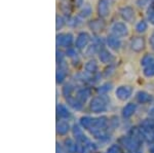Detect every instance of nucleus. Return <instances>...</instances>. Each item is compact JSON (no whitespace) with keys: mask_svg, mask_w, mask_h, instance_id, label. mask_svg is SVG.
Wrapping results in <instances>:
<instances>
[{"mask_svg":"<svg viewBox=\"0 0 154 153\" xmlns=\"http://www.w3.org/2000/svg\"><path fill=\"white\" fill-rule=\"evenodd\" d=\"M65 56H66V54H64L62 50H57V57H56V59H57V65H59V64H61V63H63V62H65Z\"/></svg>","mask_w":154,"mask_h":153,"instance_id":"f704fd0d","label":"nucleus"},{"mask_svg":"<svg viewBox=\"0 0 154 153\" xmlns=\"http://www.w3.org/2000/svg\"><path fill=\"white\" fill-rule=\"evenodd\" d=\"M79 124L85 130L91 133L96 140L100 142H107L110 140V118L107 116H82L79 119Z\"/></svg>","mask_w":154,"mask_h":153,"instance_id":"f257e3e1","label":"nucleus"},{"mask_svg":"<svg viewBox=\"0 0 154 153\" xmlns=\"http://www.w3.org/2000/svg\"><path fill=\"white\" fill-rule=\"evenodd\" d=\"M147 14H154V2H152V3H150V5H149L148 9H147Z\"/></svg>","mask_w":154,"mask_h":153,"instance_id":"a19ab883","label":"nucleus"},{"mask_svg":"<svg viewBox=\"0 0 154 153\" xmlns=\"http://www.w3.org/2000/svg\"><path fill=\"white\" fill-rule=\"evenodd\" d=\"M106 153H123L122 149L120 148V146L117 144H113L110 147L107 148Z\"/></svg>","mask_w":154,"mask_h":153,"instance_id":"473e14b6","label":"nucleus"},{"mask_svg":"<svg viewBox=\"0 0 154 153\" xmlns=\"http://www.w3.org/2000/svg\"><path fill=\"white\" fill-rule=\"evenodd\" d=\"M64 144H65L66 150L69 153H77L79 151V144L74 141L73 139H71V138H66L65 141H64Z\"/></svg>","mask_w":154,"mask_h":153,"instance_id":"412c9836","label":"nucleus"},{"mask_svg":"<svg viewBox=\"0 0 154 153\" xmlns=\"http://www.w3.org/2000/svg\"><path fill=\"white\" fill-rule=\"evenodd\" d=\"M74 90H75V87H74V85L72 83H67L62 88V93H63V96L65 98L71 97L74 93Z\"/></svg>","mask_w":154,"mask_h":153,"instance_id":"cd10ccee","label":"nucleus"},{"mask_svg":"<svg viewBox=\"0 0 154 153\" xmlns=\"http://www.w3.org/2000/svg\"><path fill=\"white\" fill-rule=\"evenodd\" d=\"M134 93V88L133 86L125 84V85H120L116 88L115 90V97L118 99L119 101H122V102H125L126 100H128L131 95Z\"/></svg>","mask_w":154,"mask_h":153,"instance_id":"39448f33","label":"nucleus"},{"mask_svg":"<svg viewBox=\"0 0 154 153\" xmlns=\"http://www.w3.org/2000/svg\"><path fill=\"white\" fill-rule=\"evenodd\" d=\"M136 101L139 104H149L152 101V96L145 90H139L136 93Z\"/></svg>","mask_w":154,"mask_h":153,"instance_id":"f3484780","label":"nucleus"},{"mask_svg":"<svg viewBox=\"0 0 154 153\" xmlns=\"http://www.w3.org/2000/svg\"><path fill=\"white\" fill-rule=\"evenodd\" d=\"M66 101H67V103H68V105L76 111H79L83 108V103L81 102V101H79L76 97L71 96V97L66 98Z\"/></svg>","mask_w":154,"mask_h":153,"instance_id":"5701e85b","label":"nucleus"},{"mask_svg":"<svg viewBox=\"0 0 154 153\" xmlns=\"http://www.w3.org/2000/svg\"><path fill=\"white\" fill-rule=\"evenodd\" d=\"M118 143L120 145H122L128 151H139L141 148V144H142V142L131 137V136H122V137H120L118 139Z\"/></svg>","mask_w":154,"mask_h":153,"instance_id":"7ed1b4c3","label":"nucleus"},{"mask_svg":"<svg viewBox=\"0 0 154 153\" xmlns=\"http://www.w3.org/2000/svg\"><path fill=\"white\" fill-rule=\"evenodd\" d=\"M151 65H154V54H146L141 59V66L144 68Z\"/></svg>","mask_w":154,"mask_h":153,"instance_id":"b1692460","label":"nucleus"},{"mask_svg":"<svg viewBox=\"0 0 154 153\" xmlns=\"http://www.w3.org/2000/svg\"><path fill=\"white\" fill-rule=\"evenodd\" d=\"M152 1V0H137L136 1V4L137 5H138L139 7H146L148 5L149 3H150V2Z\"/></svg>","mask_w":154,"mask_h":153,"instance_id":"e433bc0d","label":"nucleus"},{"mask_svg":"<svg viewBox=\"0 0 154 153\" xmlns=\"http://www.w3.org/2000/svg\"><path fill=\"white\" fill-rule=\"evenodd\" d=\"M91 90L89 87H81L76 93V98L79 101H81L82 103H85L91 98Z\"/></svg>","mask_w":154,"mask_h":153,"instance_id":"6ab92c4d","label":"nucleus"},{"mask_svg":"<svg viewBox=\"0 0 154 153\" xmlns=\"http://www.w3.org/2000/svg\"><path fill=\"white\" fill-rule=\"evenodd\" d=\"M140 127L146 130H154V119L151 117L144 119L140 124Z\"/></svg>","mask_w":154,"mask_h":153,"instance_id":"bb28decb","label":"nucleus"},{"mask_svg":"<svg viewBox=\"0 0 154 153\" xmlns=\"http://www.w3.org/2000/svg\"><path fill=\"white\" fill-rule=\"evenodd\" d=\"M114 3V0H99L97 11L101 19H105L110 14V8Z\"/></svg>","mask_w":154,"mask_h":153,"instance_id":"0eeeda50","label":"nucleus"},{"mask_svg":"<svg viewBox=\"0 0 154 153\" xmlns=\"http://www.w3.org/2000/svg\"><path fill=\"white\" fill-rule=\"evenodd\" d=\"M98 57H99V60H100L101 63L109 64V65H110V64H112L113 61L115 60L114 56L105 47H103L100 51H99V53H98Z\"/></svg>","mask_w":154,"mask_h":153,"instance_id":"4468645a","label":"nucleus"},{"mask_svg":"<svg viewBox=\"0 0 154 153\" xmlns=\"http://www.w3.org/2000/svg\"><path fill=\"white\" fill-rule=\"evenodd\" d=\"M73 40H74V37L70 32H68V33H59L56 38L57 46L69 48L71 47Z\"/></svg>","mask_w":154,"mask_h":153,"instance_id":"6e6552de","label":"nucleus"},{"mask_svg":"<svg viewBox=\"0 0 154 153\" xmlns=\"http://www.w3.org/2000/svg\"><path fill=\"white\" fill-rule=\"evenodd\" d=\"M128 153H142L140 151V150H139V151H128Z\"/></svg>","mask_w":154,"mask_h":153,"instance_id":"c03bdc74","label":"nucleus"},{"mask_svg":"<svg viewBox=\"0 0 154 153\" xmlns=\"http://www.w3.org/2000/svg\"><path fill=\"white\" fill-rule=\"evenodd\" d=\"M70 130V124L66 120H60L57 123V134L59 136H66Z\"/></svg>","mask_w":154,"mask_h":153,"instance_id":"aec40b11","label":"nucleus"},{"mask_svg":"<svg viewBox=\"0 0 154 153\" xmlns=\"http://www.w3.org/2000/svg\"><path fill=\"white\" fill-rule=\"evenodd\" d=\"M67 75H68V65H67L65 61L58 65V69H57V74H56L57 83L60 84V83L63 82L66 79Z\"/></svg>","mask_w":154,"mask_h":153,"instance_id":"f8f14e48","label":"nucleus"},{"mask_svg":"<svg viewBox=\"0 0 154 153\" xmlns=\"http://www.w3.org/2000/svg\"><path fill=\"white\" fill-rule=\"evenodd\" d=\"M57 116L60 117L61 120H67L72 116V114L65 105L58 104L57 105Z\"/></svg>","mask_w":154,"mask_h":153,"instance_id":"dca6fc26","label":"nucleus"},{"mask_svg":"<svg viewBox=\"0 0 154 153\" xmlns=\"http://www.w3.org/2000/svg\"><path fill=\"white\" fill-rule=\"evenodd\" d=\"M72 134H73L74 139L76 140V142L80 146H85V145H88L91 142V140L83 133V129H81L78 124H73V127H72Z\"/></svg>","mask_w":154,"mask_h":153,"instance_id":"20e7f679","label":"nucleus"},{"mask_svg":"<svg viewBox=\"0 0 154 153\" xmlns=\"http://www.w3.org/2000/svg\"><path fill=\"white\" fill-rule=\"evenodd\" d=\"M89 109L93 113L99 114V113L106 112L108 110V103H107L106 99L104 97H95L91 100L89 103Z\"/></svg>","mask_w":154,"mask_h":153,"instance_id":"f03ea898","label":"nucleus"},{"mask_svg":"<svg viewBox=\"0 0 154 153\" xmlns=\"http://www.w3.org/2000/svg\"><path fill=\"white\" fill-rule=\"evenodd\" d=\"M143 74L146 77H153L154 76V65L147 66V67L143 68Z\"/></svg>","mask_w":154,"mask_h":153,"instance_id":"2f4dec72","label":"nucleus"},{"mask_svg":"<svg viewBox=\"0 0 154 153\" xmlns=\"http://www.w3.org/2000/svg\"><path fill=\"white\" fill-rule=\"evenodd\" d=\"M66 25V19L64 17L60 16V14H57L56 17V30L60 31L63 29V27Z\"/></svg>","mask_w":154,"mask_h":153,"instance_id":"7c9ffc66","label":"nucleus"},{"mask_svg":"<svg viewBox=\"0 0 154 153\" xmlns=\"http://www.w3.org/2000/svg\"><path fill=\"white\" fill-rule=\"evenodd\" d=\"M79 153H94L91 151V149H89L88 147L86 146H80L79 147Z\"/></svg>","mask_w":154,"mask_h":153,"instance_id":"4c0bfd02","label":"nucleus"},{"mask_svg":"<svg viewBox=\"0 0 154 153\" xmlns=\"http://www.w3.org/2000/svg\"><path fill=\"white\" fill-rule=\"evenodd\" d=\"M136 111H137V104L136 103H128V104H126L125 107L122 108L121 113H122L123 118L128 119V118H131L134 114H135Z\"/></svg>","mask_w":154,"mask_h":153,"instance_id":"a211bd4d","label":"nucleus"},{"mask_svg":"<svg viewBox=\"0 0 154 153\" xmlns=\"http://www.w3.org/2000/svg\"><path fill=\"white\" fill-rule=\"evenodd\" d=\"M88 26L89 30H91L93 33L99 34L105 29L106 24H105V22L103 21V19L99 18V19L91 20V21L88 23Z\"/></svg>","mask_w":154,"mask_h":153,"instance_id":"9d476101","label":"nucleus"},{"mask_svg":"<svg viewBox=\"0 0 154 153\" xmlns=\"http://www.w3.org/2000/svg\"><path fill=\"white\" fill-rule=\"evenodd\" d=\"M149 117H151L154 119V107H152L150 110H149Z\"/></svg>","mask_w":154,"mask_h":153,"instance_id":"37998d69","label":"nucleus"},{"mask_svg":"<svg viewBox=\"0 0 154 153\" xmlns=\"http://www.w3.org/2000/svg\"><path fill=\"white\" fill-rule=\"evenodd\" d=\"M72 1H73V5L77 7V8H79V7H81L83 5L84 0H72Z\"/></svg>","mask_w":154,"mask_h":153,"instance_id":"58836bf2","label":"nucleus"},{"mask_svg":"<svg viewBox=\"0 0 154 153\" xmlns=\"http://www.w3.org/2000/svg\"><path fill=\"white\" fill-rule=\"evenodd\" d=\"M91 40V36L88 32H80V33L77 35V38L75 40V46L77 49L79 50H82L85 47H88V44Z\"/></svg>","mask_w":154,"mask_h":153,"instance_id":"1a4fd4ad","label":"nucleus"},{"mask_svg":"<svg viewBox=\"0 0 154 153\" xmlns=\"http://www.w3.org/2000/svg\"><path fill=\"white\" fill-rule=\"evenodd\" d=\"M91 14H93V8H91V4L86 3V4H84L82 8L80 9L78 16L80 17L81 19H86V18H88V17H91Z\"/></svg>","mask_w":154,"mask_h":153,"instance_id":"393cba45","label":"nucleus"},{"mask_svg":"<svg viewBox=\"0 0 154 153\" xmlns=\"http://www.w3.org/2000/svg\"><path fill=\"white\" fill-rule=\"evenodd\" d=\"M119 14H120L121 19L125 22H128V23H131L134 21V19H135V11L130 5L121 7L120 11H119Z\"/></svg>","mask_w":154,"mask_h":153,"instance_id":"ddd939ff","label":"nucleus"},{"mask_svg":"<svg viewBox=\"0 0 154 153\" xmlns=\"http://www.w3.org/2000/svg\"><path fill=\"white\" fill-rule=\"evenodd\" d=\"M60 9L63 12L65 16H71V11H72V6L67 0H63V1L60 2Z\"/></svg>","mask_w":154,"mask_h":153,"instance_id":"a878e982","label":"nucleus"},{"mask_svg":"<svg viewBox=\"0 0 154 153\" xmlns=\"http://www.w3.org/2000/svg\"><path fill=\"white\" fill-rule=\"evenodd\" d=\"M112 82H105V83H103L102 85H100L98 87V93H100L101 96H104V95H106L107 93H109L111 90H112Z\"/></svg>","mask_w":154,"mask_h":153,"instance_id":"c85d7f7f","label":"nucleus"},{"mask_svg":"<svg viewBox=\"0 0 154 153\" xmlns=\"http://www.w3.org/2000/svg\"><path fill=\"white\" fill-rule=\"evenodd\" d=\"M106 43H107V45L109 46V48L113 49V50H119L120 47H121L120 38H118V37L112 35V34H111V35H109V36H107Z\"/></svg>","mask_w":154,"mask_h":153,"instance_id":"2eb2a0df","label":"nucleus"},{"mask_svg":"<svg viewBox=\"0 0 154 153\" xmlns=\"http://www.w3.org/2000/svg\"><path fill=\"white\" fill-rule=\"evenodd\" d=\"M65 54H66V56L68 57V58H70V59H75V58H77V53H76L75 48H73V47L67 48V50H66Z\"/></svg>","mask_w":154,"mask_h":153,"instance_id":"c9c22d12","label":"nucleus"},{"mask_svg":"<svg viewBox=\"0 0 154 153\" xmlns=\"http://www.w3.org/2000/svg\"><path fill=\"white\" fill-rule=\"evenodd\" d=\"M130 45L131 50H134L135 53H141V51L145 49L146 46L145 39L141 36H135L131 39Z\"/></svg>","mask_w":154,"mask_h":153,"instance_id":"9b49d317","label":"nucleus"},{"mask_svg":"<svg viewBox=\"0 0 154 153\" xmlns=\"http://www.w3.org/2000/svg\"><path fill=\"white\" fill-rule=\"evenodd\" d=\"M149 44H150V47L154 50V31L151 33L150 37H149Z\"/></svg>","mask_w":154,"mask_h":153,"instance_id":"ea45409f","label":"nucleus"},{"mask_svg":"<svg viewBox=\"0 0 154 153\" xmlns=\"http://www.w3.org/2000/svg\"><path fill=\"white\" fill-rule=\"evenodd\" d=\"M147 28H148V24H147V22H146L145 20H141V21L138 22V24L136 25V31L138 32V33H140V34L146 32Z\"/></svg>","mask_w":154,"mask_h":153,"instance_id":"c756f323","label":"nucleus"},{"mask_svg":"<svg viewBox=\"0 0 154 153\" xmlns=\"http://www.w3.org/2000/svg\"><path fill=\"white\" fill-rule=\"evenodd\" d=\"M147 20H148V22H150V24H151V25H154V14H148Z\"/></svg>","mask_w":154,"mask_h":153,"instance_id":"79ce46f5","label":"nucleus"},{"mask_svg":"<svg viewBox=\"0 0 154 153\" xmlns=\"http://www.w3.org/2000/svg\"><path fill=\"white\" fill-rule=\"evenodd\" d=\"M98 63H97L96 60H89L88 63L84 65V70H85V73H88V75H96L98 73Z\"/></svg>","mask_w":154,"mask_h":153,"instance_id":"4be33fe9","label":"nucleus"},{"mask_svg":"<svg viewBox=\"0 0 154 153\" xmlns=\"http://www.w3.org/2000/svg\"><path fill=\"white\" fill-rule=\"evenodd\" d=\"M111 34L118 38H123L128 35V28L123 22H115L111 26Z\"/></svg>","mask_w":154,"mask_h":153,"instance_id":"423d86ee","label":"nucleus"},{"mask_svg":"<svg viewBox=\"0 0 154 153\" xmlns=\"http://www.w3.org/2000/svg\"><path fill=\"white\" fill-rule=\"evenodd\" d=\"M114 70H115V66L112 65V64H110V65L104 70L103 75L105 76V77H110V76L114 73Z\"/></svg>","mask_w":154,"mask_h":153,"instance_id":"72a5a7b5","label":"nucleus"}]
</instances>
